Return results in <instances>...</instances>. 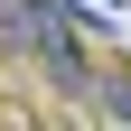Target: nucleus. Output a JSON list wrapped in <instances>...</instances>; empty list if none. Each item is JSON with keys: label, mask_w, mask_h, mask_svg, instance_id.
I'll return each mask as SVG.
<instances>
[{"label": "nucleus", "mask_w": 131, "mask_h": 131, "mask_svg": "<svg viewBox=\"0 0 131 131\" xmlns=\"http://www.w3.org/2000/svg\"><path fill=\"white\" fill-rule=\"evenodd\" d=\"M103 9H122V0H103Z\"/></svg>", "instance_id": "7ed1b4c3"}, {"label": "nucleus", "mask_w": 131, "mask_h": 131, "mask_svg": "<svg viewBox=\"0 0 131 131\" xmlns=\"http://www.w3.org/2000/svg\"><path fill=\"white\" fill-rule=\"evenodd\" d=\"M94 103H103L112 122H131V66H122V75H94Z\"/></svg>", "instance_id": "f03ea898"}, {"label": "nucleus", "mask_w": 131, "mask_h": 131, "mask_svg": "<svg viewBox=\"0 0 131 131\" xmlns=\"http://www.w3.org/2000/svg\"><path fill=\"white\" fill-rule=\"evenodd\" d=\"M0 56L47 75L66 103H94V66L75 47V9H56V0H0Z\"/></svg>", "instance_id": "f257e3e1"}]
</instances>
